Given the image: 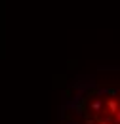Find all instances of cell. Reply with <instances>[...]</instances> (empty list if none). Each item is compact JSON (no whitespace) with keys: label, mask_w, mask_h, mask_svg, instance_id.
<instances>
[{"label":"cell","mask_w":120,"mask_h":124,"mask_svg":"<svg viewBox=\"0 0 120 124\" xmlns=\"http://www.w3.org/2000/svg\"><path fill=\"white\" fill-rule=\"evenodd\" d=\"M59 124H120V77L76 82L65 93Z\"/></svg>","instance_id":"6da1fadb"}]
</instances>
